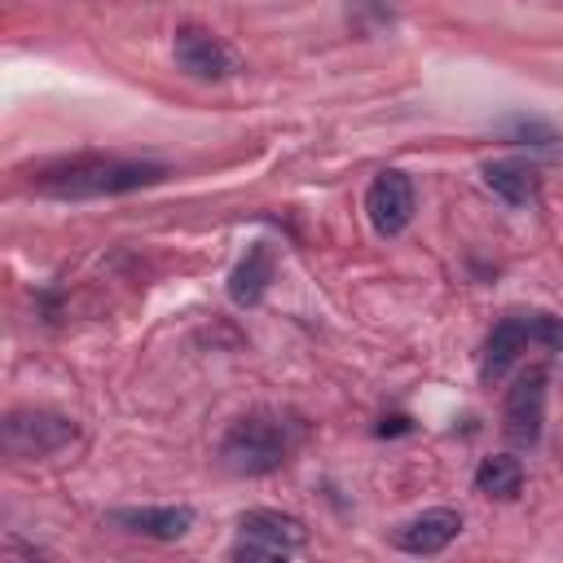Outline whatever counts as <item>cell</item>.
<instances>
[{
    "instance_id": "1",
    "label": "cell",
    "mask_w": 563,
    "mask_h": 563,
    "mask_svg": "<svg viewBox=\"0 0 563 563\" xmlns=\"http://www.w3.org/2000/svg\"><path fill=\"white\" fill-rule=\"evenodd\" d=\"M167 180V163L158 158H114V154H79L48 163L31 176V189L62 198V202H84V198H119L136 194Z\"/></svg>"
},
{
    "instance_id": "2",
    "label": "cell",
    "mask_w": 563,
    "mask_h": 563,
    "mask_svg": "<svg viewBox=\"0 0 563 563\" xmlns=\"http://www.w3.org/2000/svg\"><path fill=\"white\" fill-rule=\"evenodd\" d=\"M528 343L550 347V352H563V317H550V312H515V317H501L493 325L488 343H484L479 378L484 383H497Z\"/></svg>"
},
{
    "instance_id": "3",
    "label": "cell",
    "mask_w": 563,
    "mask_h": 563,
    "mask_svg": "<svg viewBox=\"0 0 563 563\" xmlns=\"http://www.w3.org/2000/svg\"><path fill=\"white\" fill-rule=\"evenodd\" d=\"M286 453H290L286 427L277 418H264V413L238 418L220 440V462L233 475H268L286 462Z\"/></svg>"
},
{
    "instance_id": "4",
    "label": "cell",
    "mask_w": 563,
    "mask_h": 563,
    "mask_svg": "<svg viewBox=\"0 0 563 563\" xmlns=\"http://www.w3.org/2000/svg\"><path fill=\"white\" fill-rule=\"evenodd\" d=\"M303 541H308V528L295 515L260 506V510H246L238 519V541L229 545V559H246V563H255V559H286Z\"/></svg>"
},
{
    "instance_id": "5",
    "label": "cell",
    "mask_w": 563,
    "mask_h": 563,
    "mask_svg": "<svg viewBox=\"0 0 563 563\" xmlns=\"http://www.w3.org/2000/svg\"><path fill=\"white\" fill-rule=\"evenodd\" d=\"M75 435H79L75 418L53 409H13L4 413V427H0V444L9 457H48L66 449Z\"/></svg>"
},
{
    "instance_id": "6",
    "label": "cell",
    "mask_w": 563,
    "mask_h": 563,
    "mask_svg": "<svg viewBox=\"0 0 563 563\" xmlns=\"http://www.w3.org/2000/svg\"><path fill=\"white\" fill-rule=\"evenodd\" d=\"M545 383H550V369L545 365H528L515 387L506 391V405H501V431L510 444L519 449H532L541 440V427H545Z\"/></svg>"
},
{
    "instance_id": "7",
    "label": "cell",
    "mask_w": 563,
    "mask_h": 563,
    "mask_svg": "<svg viewBox=\"0 0 563 563\" xmlns=\"http://www.w3.org/2000/svg\"><path fill=\"white\" fill-rule=\"evenodd\" d=\"M172 57L176 66L189 75V79H202V84H220V79H233L242 70L238 53L207 26H180L176 40H172Z\"/></svg>"
},
{
    "instance_id": "8",
    "label": "cell",
    "mask_w": 563,
    "mask_h": 563,
    "mask_svg": "<svg viewBox=\"0 0 563 563\" xmlns=\"http://www.w3.org/2000/svg\"><path fill=\"white\" fill-rule=\"evenodd\" d=\"M365 216H369V224H374L378 238L405 233L409 220H413V185H409V176L396 172V167L378 172L369 180V189H365Z\"/></svg>"
},
{
    "instance_id": "9",
    "label": "cell",
    "mask_w": 563,
    "mask_h": 563,
    "mask_svg": "<svg viewBox=\"0 0 563 563\" xmlns=\"http://www.w3.org/2000/svg\"><path fill=\"white\" fill-rule=\"evenodd\" d=\"M110 523L136 537H154V541H176L194 528V510L189 506H119L110 510Z\"/></svg>"
},
{
    "instance_id": "10",
    "label": "cell",
    "mask_w": 563,
    "mask_h": 563,
    "mask_svg": "<svg viewBox=\"0 0 563 563\" xmlns=\"http://www.w3.org/2000/svg\"><path fill=\"white\" fill-rule=\"evenodd\" d=\"M462 532V515L453 510V506H435V510H422V515H413L405 528H396V545L405 550V554H440L453 537Z\"/></svg>"
},
{
    "instance_id": "11",
    "label": "cell",
    "mask_w": 563,
    "mask_h": 563,
    "mask_svg": "<svg viewBox=\"0 0 563 563\" xmlns=\"http://www.w3.org/2000/svg\"><path fill=\"white\" fill-rule=\"evenodd\" d=\"M268 282H273V255H268L264 242H251L246 255H242V260L233 264V273H229V299H233L238 308H255V303L264 299Z\"/></svg>"
},
{
    "instance_id": "12",
    "label": "cell",
    "mask_w": 563,
    "mask_h": 563,
    "mask_svg": "<svg viewBox=\"0 0 563 563\" xmlns=\"http://www.w3.org/2000/svg\"><path fill=\"white\" fill-rule=\"evenodd\" d=\"M484 185L506 198L510 207H528L537 198V172L519 158H497V163H484Z\"/></svg>"
},
{
    "instance_id": "13",
    "label": "cell",
    "mask_w": 563,
    "mask_h": 563,
    "mask_svg": "<svg viewBox=\"0 0 563 563\" xmlns=\"http://www.w3.org/2000/svg\"><path fill=\"white\" fill-rule=\"evenodd\" d=\"M475 488H479L484 497H497V501L519 497V488H523V462L510 457V453L484 457V462L475 466Z\"/></svg>"
},
{
    "instance_id": "14",
    "label": "cell",
    "mask_w": 563,
    "mask_h": 563,
    "mask_svg": "<svg viewBox=\"0 0 563 563\" xmlns=\"http://www.w3.org/2000/svg\"><path fill=\"white\" fill-rule=\"evenodd\" d=\"M501 132H506V141H515V145H550L554 141V128L550 123H541V119H506L501 123Z\"/></svg>"
}]
</instances>
